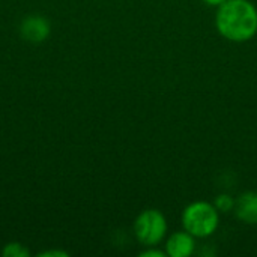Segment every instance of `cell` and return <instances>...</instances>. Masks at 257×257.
Here are the masks:
<instances>
[{
  "instance_id": "1",
  "label": "cell",
  "mask_w": 257,
  "mask_h": 257,
  "mask_svg": "<svg viewBox=\"0 0 257 257\" xmlns=\"http://www.w3.org/2000/svg\"><path fill=\"white\" fill-rule=\"evenodd\" d=\"M217 29L230 41L244 42L257 32V11L247 0H229L221 3L217 12Z\"/></svg>"
},
{
  "instance_id": "10",
  "label": "cell",
  "mask_w": 257,
  "mask_h": 257,
  "mask_svg": "<svg viewBox=\"0 0 257 257\" xmlns=\"http://www.w3.org/2000/svg\"><path fill=\"white\" fill-rule=\"evenodd\" d=\"M142 257H164L166 254L163 251H154V250H149V251H145L140 254Z\"/></svg>"
},
{
  "instance_id": "9",
  "label": "cell",
  "mask_w": 257,
  "mask_h": 257,
  "mask_svg": "<svg viewBox=\"0 0 257 257\" xmlns=\"http://www.w3.org/2000/svg\"><path fill=\"white\" fill-rule=\"evenodd\" d=\"M69 254L66 251H62V250H47V251H42L39 253L38 257H68Z\"/></svg>"
},
{
  "instance_id": "5",
  "label": "cell",
  "mask_w": 257,
  "mask_h": 257,
  "mask_svg": "<svg viewBox=\"0 0 257 257\" xmlns=\"http://www.w3.org/2000/svg\"><path fill=\"white\" fill-rule=\"evenodd\" d=\"M194 251V239L188 232H178L167 241V254L170 257H188Z\"/></svg>"
},
{
  "instance_id": "2",
  "label": "cell",
  "mask_w": 257,
  "mask_h": 257,
  "mask_svg": "<svg viewBox=\"0 0 257 257\" xmlns=\"http://www.w3.org/2000/svg\"><path fill=\"white\" fill-rule=\"evenodd\" d=\"M182 224L190 235L206 238L211 236L218 227V212L206 202H196L184 211Z\"/></svg>"
},
{
  "instance_id": "3",
  "label": "cell",
  "mask_w": 257,
  "mask_h": 257,
  "mask_svg": "<svg viewBox=\"0 0 257 257\" xmlns=\"http://www.w3.org/2000/svg\"><path fill=\"white\" fill-rule=\"evenodd\" d=\"M166 232H167L166 218L157 209L143 211L134 223V233L137 239L145 245H157L158 242H161Z\"/></svg>"
},
{
  "instance_id": "4",
  "label": "cell",
  "mask_w": 257,
  "mask_h": 257,
  "mask_svg": "<svg viewBox=\"0 0 257 257\" xmlns=\"http://www.w3.org/2000/svg\"><path fill=\"white\" fill-rule=\"evenodd\" d=\"M21 36L32 42V44H39L45 41L50 35V23L45 17L42 15H27L20 26Z\"/></svg>"
},
{
  "instance_id": "7",
  "label": "cell",
  "mask_w": 257,
  "mask_h": 257,
  "mask_svg": "<svg viewBox=\"0 0 257 257\" xmlns=\"http://www.w3.org/2000/svg\"><path fill=\"white\" fill-rule=\"evenodd\" d=\"M3 257H29L30 251L20 242H9L2 250Z\"/></svg>"
},
{
  "instance_id": "6",
  "label": "cell",
  "mask_w": 257,
  "mask_h": 257,
  "mask_svg": "<svg viewBox=\"0 0 257 257\" xmlns=\"http://www.w3.org/2000/svg\"><path fill=\"white\" fill-rule=\"evenodd\" d=\"M236 215L247 224H257V193L242 194L236 202Z\"/></svg>"
},
{
  "instance_id": "8",
  "label": "cell",
  "mask_w": 257,
  "mask_h": 257,
  "mask_svg": "<svg viewBox=\"0 0 257 257\" xmlns=\"http://www.w3.org/2000/svg\"><path fill=\"white\" fill-rule=\"evenodd\" d=\"M233 205H235V203H233L232 197H230V196H226V194L218 196L217 200H215V208H217L218 211H221V212L230 211V209L233 208Z\"/></svg>"
},
{
  "instance_id": "11",
  "label": "cell",
  "mask_w": 257,
  "mask_h": 257,
  "mask_svg": "<svg viewBox=\"0 0 257 257\" xmlns=\"http://www.w3.org/2000/svg\"><path fill=\"white\" fill-rule=\"evenodd\" d=\"M203 2H206L208 5H221V3H224L226 0H203Z\"/></svg>"
}]
</instances>
